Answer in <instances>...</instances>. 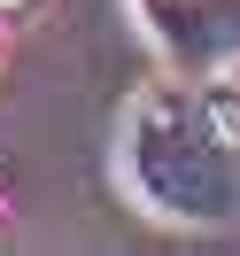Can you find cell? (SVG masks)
Masks as SVG:
<instances>
[{
  "instance_id": "cell-1",
  "label": "cell",
  "mask_w": 240,
  "mask_h": 256,
  "mask_svg": "<svg viewBox=\"0 0 240 256\" xmlns=\"http://www.w3.org/2000/svg\"><path fill=\"white\" fill-rule=\"evenodd\" d=\"M124 186L155 218L225 225L240 218V94L233 86H147L124 109Z\"/></svg>"
},
{
  "instance_id": "cell-2",
  "label": "cell",
  "mask_w": 240,
  "mask_h": 256,
  "mask_svg": "<svg viewBox=\"0 0 240 256\" xmlns=\"http://www.w3.org/2000/svg\"><path fill=\"white\" fill-rule=\"evenodd\" d=\"M155 32L194 62L240 54V0H155Z\"/></svg>"
},
{
  "instance_id": "cell-3",
  "label": "cell",
  "mask_w": 240,
  "mask_h": 256,
  "mask_svg": "<svg viewBox=\"0 0 240 256\" xmlns=\"http://www.w3.org/2000/svg\"><path fill=\"white\" fill-rule=\"evenodd\" d=\"M23 8H39V0H0V16H23Z\"/></svg>"
}]
</instances>
